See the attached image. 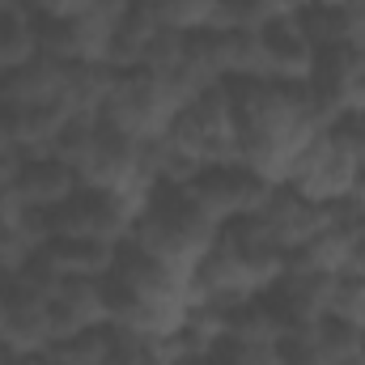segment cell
<instances>
[{
	"mask_svg": "<svg viewBox=\"0 0 365 365\" xmlns=\"http://www.w3.org/2000/svg\"><path fill=\"white\" fill-rule=\"evenodd\" d=\"M9 357H13V353H9V349H4V344H0V365H9Z\"/></svg>",
	"mask_w": 365,
	"mask_h": 365,
	"instance_id": "cell-23",
	"label": "cell"
},
{
	"mask_svg": "<svg viewBox=\"0 0 365 365\" xmlns=\"http://www.w3.org/2000/svg\"><path fill=\"white\" fill-rule=\"evenodd\" d=\"M182 153H191L200 166H225L238 162V123H234V106H230V90L195 93L191 102H182L175 115L170 132H166Z\"/></svg>",
	"mask_w": 365,
	"mask_h": 365,
	"instance_id": "cell-4",
	"label": "cell"
},
{
	"mask_svg": "<svg viewBox=\"0 0 365 365\" xmlns=\"http://www.w3.org/2000/svg\"><path fill=\"white\" fill-rule=\"evenodd\" d=\"M93 0H21V9L34 21H73L81 13H90Z\"/></svg>",
	"mask_w": 365,
	"mask_h": 365,
	"instance_id": "cell-16",
	"label": "cell"
},
{
	"mask_svg": "<svg viewBox=\"0 0 365 365\" xmlns=\"http://www.w3.org/2000/svg\"><path fill=\"white\" fill-rule=\"evenodd\" d=\"M38 56V21L21 9V0L17 4H9V9H0V64H4V73L9 68H17V64H26V60H34Z\"/></svg>",
	"mask_w": 365,
	"mask_h": 365,
	"instance_id": "cell-13",
	"label": "cell"
},
{
	"mask_svg": "<svg viewBox=\"0 0 365 365\" xmlns=\"http://www.w3.org/2000/svg\"><path fill=\"white\" fill-rule=\"evenodd\" d=\"M64 73H68V64H60V60H51V56L38 51L34 60H26V64H17V68L4 73V81H0V102H9V106L60 102Z\"/></svg>",
	"mask_w": 365,
	"mask_h": 365,
	"instance_id": "cell-12",
	"label": "cell"
},
{
	"mask_svg": "<svg viewBox=\"0 0 365 365\" xmlns=\"http://www.w3.org/2000/svg\"><path fill=\"white\" fill-rule=\"evenodd\" d=\"M234 365H284L276 344H242V340H221Z\"/></svg>",
	"mask_w": 365,
	"mask_h": 365,
	"instance_id": "cell-17",
	"label": "cell"
},
{
	"mask_svg": "<svg viewBox=\"0 0 365 365\" xmlns=\"http://www.w3.org/2000/svg\"><path fill=\"white\" fill-rule=\"evenodd\" d=\"M132 9H140L149 21H158L162 30H208L212 26V9L217 0H132Z\"/></svg>",
	"mask_w": 365,
	"mask_h": 365,
	"instance_id": "cell-14",
	"label": "cell"
},
{
	"mask_svg": "<svg viewBox=\"0 0 365 365\" xmlns=\"http://www.w3.org/2000/svg\"><path fill=\"white\" fill-rule=\"evenodd\" d=\"M191 191V200L217 221H234V217H251V212H264V204L272 200L276 182H268L264 175H255L251 166L242 162H225V166H204L191 182H182Z\"/></svg>",
	"mask_w": 365,
	"mask_h": 365,
	"instance_id": "cell-5",
	"label": "cell"
},
{
	"mask_svg": "<svg viewBox=\"0 0 365 365\" xmlns=\"http://www.w3.org/2000/svg\"><path fill=\"white\" fill-rule=\"evenodd\" d=\"M314 4H323V9H340L344 0H314Z\"/></svg>",
	"mask_w": 365,
	"mask_h": 365,
	"instance_id": "cell-22",
	"label": "cell"
},
{
	"mask_svg": "<svg viewBox=\"0 0 365 365\" xmlns=\"http://www.w3.org/2000/svg\"><path fill=\"white\" fill-rule=\"evenodd\" d=\"M13 187H17V195H21L26 208L51 212V208H60L64 200H73L81 191V179L56 153H38V158H21V170H17Z\"/></svg>",
	"mask_w": 365,
	"mask_h": 365,
	"instance_id": "cell-10",
	"label": "cell"
},
{
	"mask_svg": "<svg viewBox=\"0 0 365 365\" xmlns=\"http://www.w3.org/2000/svg\"><path fill=\"white\" fill-rule=\"evenodd\" d=\"M264 43V64L272 81H289V86H310L319 47L306 38V30L297 26V17H276L272 26L259 30Z\"/></svg>",
	"mask_w": 365,
	"mask_h": 365,
	"instance_id": "cell-9",
	"label": "cell"
},
{
	"mask_svg": "<svg viewBox=\"0 0 365 365\" xmlns=\"http://www.w3.org/2000/svg\"><path fill=\"white\" fill-rule=\"evenodd\" d=\"M217 234H221V225L191 200L187 187L158 182L145 195V208L136 217L132 242L140 251H149L153 259H162L166 268L191 276L200 268V259L217 247Z\"/></svg>",
	"mask_w": 365,
	"mask_h": 365,
	"instance_id": "cell-2",
	"label": "cell"
},
{
	"mask_svg": "<svg viewBox=\"0 0 365 365\" xmlns=\"http://www.w3.org/2000/svg\"><path fill=\"white\" fill-rule=\"evenodd\" d=\"M9 365H51V361H47V353H13Z\"/></svg>",
	"mask_w": 365,
	"mask_h": 365,
	"instance_id": "cell-20",
	"label": "cell"
},
{
	"mask_svg": "<svg viewBox=\"0 0 365 365\" xmlns=\"http://www.w3.org/2000/svg\"><path fill=\"white\" fill-rule=\"evenodd\" d=\"M182 110V98L158 73L149 68H136V73H115L106 102L98 110V119L110 128V132H123L132 140H158L170 132L175 115Z\"/></svg>",
	"mask_w": 365,
	"mask_h": 365,
	"instance_id": "cell-3",
	"label": "cell"
},
{
	"mask_svg": "<svg viewBox=\"0 0 365 365\" xmlns=\"http://www.w3.org/2000/svg\"><path fill=\"white\" fill-rule=\"evenodd\" d=\"M357 179H361V162L357 158H349L331 136H327V128L302 149V158L293 162V175L289 182H280V187H293L297 195H306V200H314V204H340V200H349L353 191H357Z\"/></svg>",
	"mask_w": 365,
	"mask_h": 365,
	"instance_id": "cell-6",
	"label": "cell"
},
{
	"mask_svg": "<svg viewBox=\"0 0 365 365\" xmlns=\"http://www.w3.org/2000/svg\"><path fill=\"white\" fill-rule=\"evenodd\" d=\"M51 310V336H77L110 323V297H106V276H64L47 302Z\"/></svg>",
	"mask_w": 365,
	"mask_h": 365,
	"instance_id": "cell-8",
	"label": "cell"
},
{
	"mask_svg": "<svg viewBox=\"0 0 365 365\" xmlns=\"http://www.w3.org/2000/svg\"><path fill=\"white\" fill-rule=\"evenodd\" d=\"M234 123H238V162L268 182H289L302 149L331 123L310 86H289L272 77L225 81Z\"/></svg>",
	"mask_w": 365,
	"mask_h": 365,
	"instance_id": "cell-1",
	"label": "cell"
},
{
	"mask_svg": "<svg viewBox=\"0 0 365 365\" xmlns=\"http://www.w3.org/2000/svg\"><path fill=\"white\" fill-rule=\"evenodd\" d=\"M264 221L272 225V234L280 238L284 251H297V247L310 242L319 230H327L331 208H327V204H314V200H306V195H297L293 187H276L272 200L264 204Z\"/></svg>",
	"mask_w": 365,
	"mask_h": 365,
	"instance_id": "cell-11",
	"label": "cell"
},
{
	"mask_svg": "<svg viewBox=\"0 0 365 365\" xmlns=\"http://www.w3.org/2000/svg\"><path fill=\"white\" fill-rule=\"evenodd\" d=\"M331 289H336V276L289 264L264 289V297H268V306H272L276 314L284 319V327H314V323H323L331 314Z\"/></svg>",
	"mask_w": 365,
	"mask_h": 365,
	"instance_id": "cell-7",
	"label": "cell"
},
{
	"mask_svg": "<svg viewBox=\"0 0 365 365\" xmlns=\"http://www.w3.org/2000/svg\"><path fill=\"white\" fill-rule=\"evenodd\" d=\"M331 314L365 331V272H340L331 289Z\"/></svg>",
	"mask_w": 365,
	"mask_h": 365,
	"instance_id": "cell-15",
	"label": "cell"
},
{
	"mask_svg": "<svg viewBox=\"0 0 365 365\" xmlns=\"http://www.w3.org/2000/svg\"><path fill=\"white\" fill-rule=\"evenodd\" d=\"M340 21H344V43L365 51V0H344Z\"/></svg>",
	"mask_w": 365,
	"mask_h": 365,
	"instance_id": "cell-18",
	"label": "cell"
},
{
	"mask_svg": "<svg viewBox=\"0 0 365 365\" xmlns=\"http://www.w3.org/2000/svg\"><path fill=\"white\" fill-rule=\"evenodd\" d=\"M0 81H4V64H0Z\"/></svg>",
	"mask_w": 365,
	"mask_h": 365,
	"instance_id": "cell-24",
	"label": "cell"
},
{
	"mask_svg": "<svg viewBox=\"0 0 365 365\" xmlns=\"http://www.w3.org/2000/svg\"><path fill=\"white\" fill-rule=\"evenodd\" d=\"M349 200H357V204H361V208H365V170H361V179H357V191H353Z\"/></svg>",
	"mask_w": 365,
	"mask_h": 365,
	"instance_id": "cell-21",
	"label": "cell"
},
{
	"mask_svg": "<svg viewBox=\"0 0 365 365\" xmlns=\"http://www.w3.org/2000/svg\"><path fill=\"white\" fill-rule=\"evenodd\" d=\"M187 365H234V357L225 353V344H217V349H208L204 357H195V361H187Z\"/></svg>",
	"mask_w": 365,
	"mask_h": 365,
	"instance_id": "cell-19",
	"label": "cell"
}]
</instances>
